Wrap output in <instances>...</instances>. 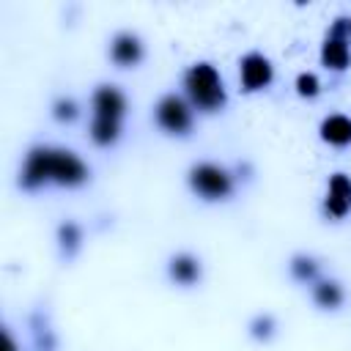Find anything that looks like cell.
<instances>
[{
	"label": "cell",
	"mask_w": 351,
	"mask_h": 351,
	"mask_svg": "<svg viewBox=\"0 0 351 351\" xmlns=\"http://www.w3.org/2000/svg\"><path fill=\"white\" fill-rule=\"evenodd\" d=\"M293 88H296V93L302 99H315L321 93V80L313 71H299L296 80H293Z\"/></svg>",
	"instance_id": "cell-19"
},
{
	"label": "cell",
	"mask_w": 351,
	"mask_h": 351,
	"mask_svg": "<svg viewBox=\"0 0 351 351\" xmlns=\"http://www.w3.org/2000/svg\"><path fill=\"white\" fill-rule=\"evenodd\" d=\"M55 241H58L60 255H63L66 261H71V258L82 250V241H85L82 225H80L77 219H63V222L58 225V230H55Z\"/></svg>",
	"instance_id": "cell-14"
},
{
	"label": "cell",
	"mask_w": 351,
	"mask_h": 351,
	"mask_svg": "<svg viewBox=\"0 0 351 351\" xmlns=\"http://www.w3.org/2000/svg\"><path fill=\"white\" fill-rule=\"evenodd\" d=\"M318 137L332 148H348L351 145V115L346 112H329L318 123Z\"/></svg>",
	"instance_id": "cell-12"
},
{
	"label": "cell",
	"mask_w": 351,
	"mask_h": 351,
	"mask_svg": "<svg viewBox=\"0 0 351 351\" xmlns=\"http://www.w3.org/2000/svg\"><path fill=\"white\" fill-rule=\"evenodd\" d=\"M186 186L200 200L219 203V200L233 197V192H236V176L225 165L203 159V162L189 165V170H186Z\"/></svg>",
	"instance_id": "cell-2"
},
{
	"label": "cell",
	"mask_w": 351,
	"mask_h": 351,
	"mask_svg": "<svg viewBox=\"0 0 351 351\" xmlns=\"http://www.w3.org/2000/svg\"><path fill=\"white\" fill-rule=\"evenodd\" d=\"M277 329H280V324H277V318L271 313H255L250 318V324H247V335L255 343H271L277 337Z\"/></svg>",
	"instance_id": "cell-17"
},
{
	"label": "cell",
	"mask_w": 351,
	"mask_h": 351,
	"mask_svg": "<svg viewBox=\"0 0 351 351\" xmlns=\"http://www.w3.org/2000/svg\"><path fill=\"white\" fill-rule=\"evenodd\" d=\"M123 134V123L121 121H107V118H90L88 126V137L93 145L99 148H112Z\"/></svg>",
	"instance_id": "cell-16"
},
{
	"label": "cell",
	"mask_w": 351,
	"mask_h": 351,
	"mask_svg": "<svg viewBox=\"0 0 351 351\" xmlns=\"http://www.w3.org/2000/svg\"><path fill=\"white\" fill-rule=\"evenodd\" d=\"M3 351H19V346H16V340H14L8 326H3Z\"/></svg>",
	"instance_id": "cell-21"
},
{
	"label": "cell",
	"mask_w": 351,
	"mask_h": 351,
	"mask_svg": "<svg viewBox=\"0 0 351 351\" xmlns=\"http://www.w3.org/2000/svg\"><path fill=\"white\" fill-rule=\"evenodd\" d=\"M49 151L52 145H44V143L27 148L25 162L19 167V186L25 192H36L49 184Z\"/></svg>",
	"instance_id": "cell-6"
},
{
	"label": "cell",
	"mask_w": 351,
	"mask_h": 351,
	"mask_svg": "<svg viewBox=\"0 0 351 351\" xmlns=\"http://www.w3.org/2000/svg\"><path fill=\"white\" fill-rule=\"evenodd\" d=\"M49 112H52V118H55L58 123H74V121L80 118V101H77L74 96H58V99L52 101Z\"/></svg>",
	"instance_id": "cell-18"
},
{
	"label": "cell",
	"mask_w": 351,
	"mask_h": 351,
	"mask_svg": "<svg viewBox=\"0 0 351 351\" xmlns=\"http://www.w3.org/2000/svg\"><path fill=\"white\" fill-rule=\"evenodd\" d=\"M167 280L178 288H195L200 280H203V261L189 252V250H181V252H173L167 258Z\"/></svg>",
	"instance_id": "cell-10"
},
{
	"label": "cell",
	"mask_w": 351,
	"mask_h": 351,
	"mask_svg": "<svg viewBox=\"0 0 351 351\" xmlns=\"http://www.w3.org/2000/svg\"><path fill=\"white\" fill-rule=\"evenodd\" d=\"M326 36L351 41V16H337V19L329 25V33H326Z\"/></svg>",
	"instance_id": "cell-20"
},
{
	"label": "cell",
	"mask_w": 351,
	"mask_h": 351,
	"mask_svg": "<svg viewBox=\"0 0 351 351\" xmlns=\"http://www.w3.org/2000/svg\"><path fill=\"white\" fill-rule=\"evenodd\" d=\"M321 211L326 219H343L351 211V176L348 173H332L326 181V195L321 200Z\"/></svg>",
	"instance_id": "cell-8"
},
{
	"label": "cell",
	"mask_w": 351,
	"mask_h": 351,
	"mask_svg": "<svg viewBox=\"0 0 351 351\" xmlns=\"http://www.w3.org/2000/svg\"><path fill=\"white\" fill-rule=\"evenodd\" d=\"M310 299H313V304H315L318 310L335 313V310H340L343 302H346V288H343V282L335 280V277H318V280L310 285Z\"/></svg>",
	"instance_id": "cell-11"
},
{
	"label": "cell",
	"mask_w": 351,
	"mask_h": 351,
	"mask_svg": "<svg viewBox=\"0 0 351 351\" xmlns=\"http://www.w3.org/2000/svg\"><path fill=\"white\" fill-rule=\"evenodd\" d=\"M107 55H110V60H112L118 69H134V66H140L143 58H145V44H143V38H140L134 30H118V33L110 38Z\"/></svg>",
	"instance_id": "cell-9"
},
{
	"label": "cell",
	"mask_w": 351,
	"mask_h": 351,
	"mask_svg": "<svg viewBox=\"0 0 351 351\" xmlns=\"http://www.w3.org/2000/svg\"><path fill=\"white\" fill-rule=\"evenodd\" d=\"M288 274H291V280H296L302 285H313L321 277V263L310 252H296L288 261Z\"/></svg>",
	"instance_id": "cell-15"
},
{
	"label": "cell",
	"mask_w": 351,
	"mask_h": 351,
	"mask_svg": "<svg viewBox=\"0 0 351 351\" xmlns=\"http://www.w3.org/2000/svg\"><path fill=\"white\" fill-rule=\"evenodd\" d=\"M126 112H129V99L118 85L112 82L96 85V90L90 93V118H107L123 123Z\"/></svg>",
	"instance_id": "cell-7"
},
{
	"label": "cell",
	"mask_w": 351,
	"mask_h": 351,
	"mask_svg": "<svg viewBox=\"0 0 351 351\" xmlns=\"http://www.w3.org/2000/svg\"><path fill=\"white\" fill-rule=\"evenodd\" d=\"M239 82L244 93L266 90L274 82V66L263 52H247L239 60Z\"/></svg>",
	"instance_id": "cell-5"
},
{
	"label": "cell",
	"mask_w": 351,
	"mask_h": 351,
	"mask_svg": "<svg viewBox=\"0 0 351 351\" xmlns=\"http://www.w3.org/2000/svg\"><path fill=\"white\" fill-rule=\"evenodd\" d=\"M154 121L156 126L170 137H186L195 126V107L186 96L178 93H162L154 104Z\"/></svg>",
	"instance_id": "cell-3"
},
{
	"label": "cell",
	"mask_w": 351,
	"mask_h": 351,
	"mask_svg": "<svg viewBox=\"0 0 351 351\" xmlns=\"http://www.w3.org/2000/svg\"><path fill=\"white\" fill-rule=\"evenodd\" d=\"M88 181H90V167L85 165V159L71 148L52 145V151H49V184L77 189Z\"/></svg>",
	"instance_id": "cell-4"
},
{
	"label": "cell",
	"mask_w": 351,
	"mask_h": 351,
	"mask_svg": "<svg viewBox=\"0 0 351 351\" xmlns=\"http://www.w3.org/2000/svg\"><path fill=\"white\" fill-rule=\"evenodd\" d=\"M181 85H184V96L189 99V104L200 112H219L228 104V90L222 82V74L208 60L192 63L184 71Z\"/></svg>",
	"instance_id": "cell-1"
},
{
	"label": "cell",
	"mask_w": 351,
	"mask_h": 351,
	"mask_svg": "<svg viewBox=\"0 0 351 351\" xmlns=\"http://www.w3.org/2000/svg\"><path fill=\"white\" fill-rule=\"evenodd\" d=\"M321 66L329 71H346L351 66V41L326 36L321 44Z\"/></svg>",
	"instance_id": "cell-13"
}]
</instances>
